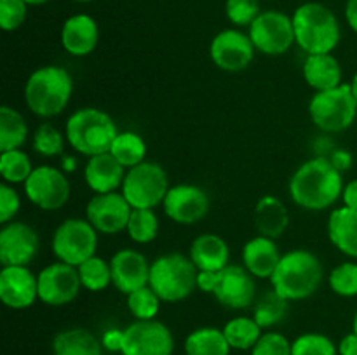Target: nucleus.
<instances>
[{
    "instance_id": "1",
    "label": "nucleus",
    "mask_w": 357,
    "mask_h": 355,
    "mask_svg": "<svg viewBox=\"0 0 357 355\" xmlns=\"http://www.w3.org/2000/svg\"><path fill=\"white\" fill-rule=\"evenodd\" d=\"M344 174L324 155L305 160L289 178L291 200L305 211H326L342 198Z\"/></svg>"
},
{
    "instance_id": "2",
    "label": "nucleus",
    "mask_w": 357,
    "mask_h": 355,
    "mask_svg": "<svg viewBox=\"0 0 357 355\" xmlns=\"http://www.w3.org/2000/svg\"><path fill=\"white\" fill-rule=\"evenodd\" d=\"M324 281V268L319 258L309 249H293L282 254L271 285L279 296L291 301H302L316 294Z\"/></svg>"
},
{
    "instance_id": "3",
    "label": "nucleus",
    "mask_w": 357,
    "mask_h": 355,
    "mask_svg": "<svg viewBox=\"0 0 357 355\" xmlns=\"http://www.w3.org/2000/svg\"><path fill=\"white\" fill-rule=\"evenodd\" d=\"M73 94V80L68 70L58 65H45L35 70L24 84V103L40 118L63 113Z\"/></svg>"
},
{
    "instance_id": "4",
    "label": "nucleus",
    "mask_w": 357,
    "mask_h": 355,
    "mask_svg": "<svg viewBox=\"0 0 357 355\" xmlns=\"http://www.w3.org/2000/svg\"><path fill=\"white\" fill-rule=\"evenodd\" d=\"M296 45L307 54H330L338 47L342 28L333 10L321 2H305L291 16Z\"/></svg>"
},
{
    "instance_id": "5",
    "label": "nucleus",
    "mask_w": 357,
    "mask_h": 355,
    "mask_svg": "<svg viewBox=\"0 0 357 355\" xmlns=\"http://www.w3.org/2000/svg\"><path fill=\"white\" fill-rule=\"evenodd\" d=\"M119 129L114 118L100 108H80L73 111L65 125L66 143L77 153L86 157L110 152Z\"/></svg>"
},
{
    "instance_id": "6",
    "label": "nucleus",
    "mask_w": 357,
    "mask_h": 355,
    "mask_svg": "<svg viewBox=\"0 0 357 355\" xmlns=\"http://www.w3.org/2000/svg\"><path fill=\"white\" fill-rule=\"evenodd\" d=\"M197 274L199 270L190 256L167 253L153 260L149 285L162 301L178 303L197 289Z\"/></svg>"
},
{
    "instance_id": "7",
    "label": "nucleus",
    "mask_w": 357,
    "mask_h": 355,
    "mask_svg": "<svg viewBox=\"0 0 357 355\" xmlns=\"http://www.w3.org/2000/svg\"><path fill=\"white\" fill-rule=\"evenodd\" d=\"M309 117L319 131L328 134L344 132L356 122L357 101L349 84L319 90L309 101Z\"/></svg>"
},
{
    "instance_id": "8",
    "label": "nucleus",
    "mask_w": 357,
    "mask_h": 355,
    "mask_svg": "<svg viewBox=\"0 0 357 355\" xmlns=\"http://www.w3.org/2000/svg\"><path fill=\"white\" fill-rule=\"evenodd\" d=\"M169 178L160 164L145 160L126 171L122 195L132 209H155L169 191Z\"/></svg>"
},
{
    "instance_id": "9",
    "label": "nucleus",
    "mask_w": 357,
    "mask_h": 355,
    "mask_svg": "<svg viewBox=\"0 0 357 355\" xmlns=\"http://www.w3.org/2000/svg\"><path fill=\"white\" fill-rule=\"evenodd\" d=\"M51 249L58 261L79 267L89 258L96 256V228L84 218L65 219L56 226L52 233Z\"/></svg>"
},
{
    "instance_id": "10",
    "label": "nucleus",
    "mask_w": 357,
    "mask_h": 355,
    "mask_svg": "<svg viewBox=\"0 0 357 355\" xmlns=\"http://www.w3.org/2000/svg\"><path fill=\"white\" fill-rule=\"evenodd\" d=\"M248 33L257 52L265 56H282L296 44L291 16L282 10H261Z\"/></svg>"
},
{
    "instance_id": "11",
    "label": "nucleus",
    "mask_w": 357,
    "mask_h": 355,
    "mask_svg": "<svg viewBox=\"0 0 357 355\" xmlns=\"http://www.w3.org/2000/svg\"><path fill=\"white\" fill-rule=\"evenodd\" d=\"M24 195L35 207L42 211H58L68 202L72 187L61 169L54 166H38L26 180Z\"/></svg>"
},
{
    "instance_id": "12",
    "label": "nucleus",
    "mask_w": 357,
    "mask_h": 355,
    "mask_svg": "<svg viewBox=\"0 0 357 355\" xmlns=\"http://www.w3.org/2000/svg\"><path fill=\"white\" fill-rule=\"evenodd\" d=\"M174 336L160 320H135L124 329L121 355H173Z\"/></svg>"
},
{
    "instance_id": "13",
    "label": "nucleus",
    "mask_w": 357,
    "mask_h": 355,
    "mask_svg": "<svg viewBox=\"0 0 357 355\" xmlns=\"http://www.w3.org/2000/svg\"><path fill=\"white\" fill-rule=\"evenodd\" d=\"M253 42L250 33H244L239 28H227L218 31L209 44V58L216 68L229 73L246 70L255 59Z\"/></svg>"
},
{
    "instance_id": "14",
    "label": "nucleus",
    "mask_w": 357,
    "mask_h": 355,
    "mask_svg": "<svg viewBox=\"0 0 357 355\" xmlns=\"http://www.w3.org/2000/svg\"><path fill=\"white\" fill-rule=\"evenodd\" d=\"M38 299L47 306H65L79 296L82 289L77 267L54 261L37 274Z\"/></svg>"
},
{
    "instance_id": "15",
    "label": "nucleus",
    "mask_w": 357,
    "mask_h": 355,
    "mask_svg": "<svg viewBox=\"0 0 357 355\" xmlns=\"http://www.w3.org/2000/svg\"><path fill=\"white\" fill-rule=\"evenodd\" d=\"M211 294L225 308H250L257 294L255 277L243 265H227L223 270L216 271Z\"/></svg>"
},
{
    "instance_id": "16",
    "label": "nucleus",
    "mask_w": 357,
    "mask_h": 355,
    "mask_svg": "<svg viewBox=\"0 0 357 355\" xmlns=\"http://www.w3.org/2000/svg\"><path fill=\"white\" fill-rule=\"evenodd\" d=\"M132 207L122 191L94 194L86 205V219L103 235H117L128 228Z\"/></svg>"
},
{
    "instance_id": "17",
    "label": "nucleus",
    "mask_w": 357,
    "mask_h": 355,
    "mask_svg": "<svg viewBox=\"0 0 357 355\" xmlns=\"http://www.w3.org/2000/svg\"><path fill=\"white\" fill-rule=\"evenodd\" d=\"M209 195L197 184H174L162 202L167 218L178 225H195L208 216Z\"/></svg>"
},
{
    "instance_id": "18",
    "label": "nucleus",
    "mask_w": 357,
    "mask_h": 355,
    "mask_svg": "<svg viewBox=\"0 0 357 355\" xmlns=\"http://www.w3.org/2000/svg\"><path fill=\"white\" fill-rule=\"evenodd\" d=\"M38 233L24 221L6 223L0 228V263L2 267H28L38 253Z\"/></svg>"
},
{
    "instance_id": "19",
    "label": "nucleus",
    "mask_w": 357,
    "mask_h": 355,
    "mask_svg": "<svg viewBox=\"0 0 357 355\" xmlns=\"http://www.w3.org/2000/svg\"><path fill=\"white\" fill-rule=\"evenodd\" d=\"M112 267V285L122 294H131L132 291L149 285L150 267L146 256L136 249L117 251L110 260Z\"/></svg>"
},
{
    "instance_id": "20",
    "label": "nucleus",
    "mask_w": 357,
    "mask_h": 355,
    "mask_svg": "<svg viewBox=\"0 0 357 355\" xmlns=\"http://www.w3.org/2000/svg\"><path fill=\"white\" fill-rule=\"evenodd\" d=\"M0 299L10 310L30 308L38 299L37 275L28 267H2Z\"/></svg>"
},
{
    "instance_id": "21",
    "label": "nucleus",
    "mask_w": 357,
    "mask_h": 355,
    "mask_svg": "<svg viewBox=\"0 0 357 355\" xmlns=\"http://www.w3.org/2000/svg\"><path fill=\"white\" fill-rule=\"evenodd\" d=\"M100 42V28L89 14H73L61 26V45L70 56H89Z\"/></svg>"
},
{
    "instance_id": "22",
    "label": "nucleus",
    "mask_w": 357,
    "mask_h": 355,
    "mask_svg": "<svg viewBox=\"0 0 357 355\" xmlns=\"http://www.w3.org/2000/svg\"><path fill=\"white\" fill-rule=\"evenodd\" d=\"M126 167L110 152L89 157L84 167V180L94 194H108L122 188Z\"/></svg>"
},
{
    "instance_id": "23",
    "label": "nucleus",
    "mask_w": 357,
    "mask_h": 355,
    "mask_svg": "<svg viewBox=\"0 0 357 355\" xmlns=\"http://www.w3.org/2000/svg\"><path fill=\"white\" fill-rule=\"evenodd\" d=\"M241 258H243V267L255 278H268L271 281L282 254L274 239L257 235L244 244Z\"/></svg>"
},
{
    "instance_id": "24",
    "label": "nucleus",
    "mask_w": 357,
    "mask_h": 355,
    "mask_svg": "<svg viewBox=\"0 0 357 355\" xmlns=\"http://www.w3.org/2000/svg\"><path fill=\"white\" fill-rule=\"evenodd\" d=\"M188 256L199 271H220L230 265V247L218 233H201L192 240Z\"/></svg>"
},
{
    "instance_id": "25",
    "label": "nucleus",
    "mask_w": 357,
    "mask_h": 355,
    "mask_svg": "<svg viewBox=\"0 0 357 355\" xmlns=\"http://www.w3.org/2000/svg\"><path fill=\"white\" fill-rule=\"evenodd\" d=\"M330 242L351 260H357V211L345 205L330 212L326 225Z\"/></svg>"
},
{
    "instance_id": "26",
    "label": "nucleus",
    "mask_w": 357,
    "mask_h": 355,
    "mask_svg": "<svg viewBox=\"0 0 357 355\" xmlns=\"http://www.w3.org/2000/svg\"><path fill=\"white\" fill-rule=\"evenodd\" d=\"M302 75L307 86L312 87L316 93L319 90H328L338 87L342 82V72L340 61L330 54H307L305 61L302 66Z\"/></svg>"
},
{
    "instance_id": "27",
    "label": "nucleus",
    "mask_w": 357,
    "mask_h": 355,
    "mask_svg": "<svg viewBox=\"0 0 357 355\" xmlns=\"http://www.w3.org/2000/svg\"><path fill=\"white\" fill-rule=\"evenodd\" d=\"M253 219L258 235L271 237L274 240L279 239L289 225L288 209L282 204L281 198L274 195H265L257 202Z\"/></svg>"
},
{
    "instance_id": "28",
    "label": "nucleus",
    "mask_w": 357,
    "mask_h": 355,
    "mask_svg": "<svg viewBox=\"0 0 357 355\" xmlns=\"http://www.w3.org/2000/svg\"><path fill=\"white\" fill-rule=\"evenodd\" d=\"M101 338L86 327L59 331L52 340V355H103Z\"/></svg>"
},
{
    "instance_id": "29",
    "label": "nucleus",
    "mask_w": 357,
    "mask_h": 355,
    "mask_svg": "<svg viewBox=\"0 0 357 355\" xmlns=\"http://www.w3.org/2000/svg\"><path fill=\"white\" fill-rule=\"evenodd\" d=\"M185 355H230V345L223 329L218 327H197L192 331L183 343Z\"/></svg>"
},
{
    "instance_id": "30",
    "label": "nucleus",
    "mask_w": 357,
    "mask_h": 355,
    "mask_svg": "<svg viewBox=\"0 0 357 355\" xmlns=\"http://www.w3.org/2000/svg\"><path fill=\"white\" fill-rule=\"evenodd\" d=\"M28 124L23 115L3 104L0 108V152L17 150L26 143Z\"/></svg>"
},
{
    "instance_id": "31",
    "label": "nucleus",
    "mask_w": 357,
    "mask_h": 355,
    "mask_svg": "<svg viewBox=\"0 0 357 355\" xmlns=\"http://www.w3.org/2000/svg\"><path fill=\"white\" fill-rule=\"evenodd\" d=\"M223 334L232 350H251L264 334L253 317H234L223 326Z\"/></svg>"
},
{
    "instance_id": "32",
    "label": "nucleus",
    "mask_w": 357,
    "mask_h": 355,
    "mask_svg": "<svg viewBox=\"0 0 357 355\" xmlns=\"http://www.w3.org/2000/svg\"><path fill=\"white\" fill-rule=\"evenodd\" d=\"M110 153L126 167V171L138 164L145 162L146 143L139 134L132 131L119 132L117 138L112 143Z\"/></svg>"
},
{
    "instance_id": "33",
    "label": "nucleus",
    "mask_w": 357,
    "mask_h": 355,
    "mask_svg": "<svg viewBox=\"0 0 357 355\" xmlns=\"http://www.w3.org/2000/svg\"><path fill=\"white\" fill-rule=\"evenodd\" d=\"M288 299H284L274 289H271L253 303V315L251 317L257 320L261 329H271L284 319L286 313H288Z\"/></svg>"
},
{
    "instance_id": "34",
    "label": "nucleus",
    "mask_w": 357,
    "mask_h": 355,
    "mask_svg": "<svg viewBox=\"0 0 357 355\" xmlns=\"http://www.w3.org/2000/svg\"><path fill=\"white\" fill-rule=\"evenodd\" d=\"M35 167L31 166V159L26 152L21 148L0 152V174L3 183L9 184H24Z\"/></svg>"
},
{
    "instance_id": "35",
    "label": "nucleus",
    "mask_w": 357,
    "mask_h": 355,
    "mask_svg": "<svg viewBox=\"0 0 357 355\" xmlns=\"http://www.w3.org/2000/svg\"><path fill=\"white\" fill-rule=\"evenodd\" d=\"M79 270L82 287L89 292H101L112 284V267L110 261L101 256H93L82 265L77 267Z\"/></svg>"
},
{
    "instance_id": "36",
    "label": "nucleus",
    "mask_w": 357,
    "mask_h": 355,
    "mask_svg": "<svg viewBox=\"0 0 357 355\" xmlns=\"http://www.w3.org/2000/svg\"><path fill=\"white\" fill-rule=\"evenodd\" d=\"M129 239L136 244H150L159 233V218L153 209H132L128 223Z\"/></svg>"
},
{
    "instance_id": "37",
    "label": "nucleus",
    "mask_w": 357,
    "mask_h": 355,
    "mask_svg": "<svg viewBox=\"0 0 357 355\" xmlns=\"http://www.w3.org/2000/svg\"><path fill=\"white\" fill-rule=\"evenodd\" d=\"M66 136L51 122H42L33 134V150L42 157H59L65 152Z\"/></svg>"
},
{
    "instance_id": "38",
    "label": "nucleus",
    "mask_w": 357,
    "mask_h": 355,
    "mask_svg": "<svg viewBox=\"0 0 357 355\" xmlns=\"http://www.w3.org/2000/svg\"><path fill=\"white\" fill-rule=\"evenodd\" d=\"M160 301L155 291L145 285L128 294V310L136 320H153L160 310Z\"/></svg>"
},
{
    "instance_id": "39",
    "label": "nucleus",
    "mask_w": 357,
    "mask_h": 355,
    "mask_svg": "<svg viewBox=\"0 0 357 355\" xmlns=\"http://www.w3.org/2000/svg\"><path fill=\"white\" fill-rule=\"evenodd\" d=\"M328 285L340 298L357 296V261H344L328 275Z\"/></svg>"
},
{
    "instance_id": "40",
    "label": "nucleus",
    "mask_w": 357,
    "mask_h": 355,
    "mask_svg": "<svg viewBox=\"0 0 357 355\" xmlns=\"http://www.w3.org/2000/svg\"><path fill=\"white\" fill-rule=\"evenodd\" d=\"M291 355H338V347L323 333H303L291 341Z\"/></svg>"
},
{
    "instance_id": "41",
    "label": "nucleus",
    "mask_w": 357,
    "mask_h": 355,
    "mask_svg": "<svg viewBox=\"0 0 357 355\" xmlns=\"http://www.w3.org/2000/svg\"><path fill=\"white\" fill-rule=\"evenodd\" d=\"M260 0H227L225 2L227 19L236 28H250L251 23L260 16Z\"/></svg>"
},
{
    "instance_id": "42",
    "label": "nucleus",
    "mask_w": 357,
    "mask_h": 355,
    "mask_svg": "<svg viewBox=\"0 0 357 355\" xmlns=\"http://www.w3.org/2000/svg\"><path fill=\"white\" fill-rule=\"evenodd\" d=\"M28 3L24 0H0V28L14 31L26 21Z\"/></svg>"
},
{
    "instance_id": "43",
    "label": "nucleus",
    "mask_w": 357,
    "mask_h": 355,
    "mask_svg": "<svg viewBox=\"0 0 357 355\" xmlns=\"http://www.w3.org/2000/svg\"><path fill=\"white\" fill-rule=\"evenodd\" d=\"M251 355H291V341L278 331H265Z\"/></svg>"
},
{
    "instance_id": "44",
    "label": "nucleus",
    "mask_w": 357,
    "mask_h": 355,
    "mask_svg": "<svg viewBox=\"0 0 357 355\" xmlns=\"http://www.w3.org/2000/svg\"><path fill=\"white\" fill-rule=\"evenodd\" d=\"M21 209L20 194L14 190L13 184L2 183L0 184V223L13 221Z\"/></svg>"
},
{
    "instance_id": "45",
    "label": "nucleus",
    "mask_w": 357,
    "mask_h": 355,
    "mask_svg": "<svg viewBox=\"0 0 357 355\" xmlns=\"http://www.w3.org/2000/svg\"><path fill=\"white\" fill-rule=\"evenodd\" d=\"M101 345H103L105 350L121 354L122 345H124V329H117V327L107 329L101 334Z\"/></svg>"
},
{
    "instance_id": "46",
    "label": "nucleus",
    "mask_w": 357,
    "mask_h": 355,
    "mask_svg": "<svg viewBox=\"0 0 357 355\" xmlns=\"http://www.w3.org/2000/svg\"><path fill=\"white\" fill-rule=\"evenodd\" d=\"M328 159H330V162L333 164V166L337 167L342 174L352 167V153L345 148L333 150V152L328 155Z\"/></svg>"
},
{
    "instance_id": "47",
    "label": "nucleus",
    "mask_w": 357,
    "mask_h": 355,
    "mask_svg": "<svg viewBox=\"0 0 357 355\" xmlns=\"http://www.w3.org/2000/svg\"><path fill=\"white\" fill-rule=\"evenodd\" d=\"M342 202H344L345 207L357 211V178L349 181L344 187V191H342Z\"/></svg>"
},
{
    "instance_id": "48",
    "label": "nucleus",
    "mask_w": 357,
    "mask_h": 355,
    "mask_svg": "<svg viewBox=\"0 0 357 355\" xmlns=\"http://www.w3.org/2000/svg\"><path fill=\"white\" fill-rule=\"evenodd\" d=\"M338 355H357V334L352 333L345 334L340 341H338Z\"/></svg>"
},
{
    "instance_id": "49",
    "label": "nucleus",
    "mask_w": 357,
    "mask_h": 355,
    "mask_svg": "<svg viewBox=\"0 0 357 355\" xmlns=\"http://www.w3.org/2000/svg\"><path fill=\"white\" fill-rule=\"evenodd\" d=\"M345 19L351 30L357 33V0H347L345 3Z\"/></svg>"
},
{
    "instance_id": "50",
    "label": "nucleus",
    "mask_w": 357,
    "mask_h": 355,
    "mask_svg": "<svg viewBox=\"0 0 357 355\" xmlns=\"http://www.w3.org/2000/svg\"><path fill=\"white\" fill-rule=\"evenodd\" d=\"M61 167L65 173H73V171L77 169V160L75 157H70V155H65L61 159Z\"/></svg>"
},
{
    "instance_id": "51",
    "label": "nucleus",
    "mask_w": 357,
    "mask_h": 355,
    "mask_svg": "<svg viewBox=\"0 0 357 355\" xmlns=\"http://www.w3.org/2000/svg\"><path fill=\"white\" fill-rule=\"evenodd\" d=\"M349 86H351L352 94H354V97H356V101H357V72L354 73V75H352V79H351V82H349Z\"/></svg>"
},
{
    "instance_id": "52",
    "label": "nucleus",
    "mask_w": 357,
    "mask_h": 355,
    "mask_svg": "<svg viewBox=\"0 0 357 355\" xmlns=\"http://www.w3.org/2000/svg\"><path fill=\"white\" fill-rule=\"evenodd\" d=\"M28 6H44V3L51 2V0H24Z\"/></svg>"
},
{
    "instance_id": "53",
    "label": "nucleus",
    "mask_w": 357,
    "mask_h": 355,
    "mask_svg": "<svg viewBox=\"0 0 357 355\" xmlns=\"http://www.w3.org/2000/svg\"><path fill=\"white\" fill-rule=\"evenodd\" d=\"M352 331H354V333L357 334V310L354 313V319H352Z\"/></svg>"
},
{
    "instance_id": "54",
    "label": "nucleus",
    "mask_w": 357,
    "mask_h": 355,
    "mask_svg": "<svg viewBox=\"0 0 357 355\" xmlns=\"http://www.w3.org/2000/svg\"><path fill=\"white\" fill-rule=\"evenodd\" d=\"M73 2H79V3H87V2H93V0H73Z\"/></svg>"
}]
</instances>
